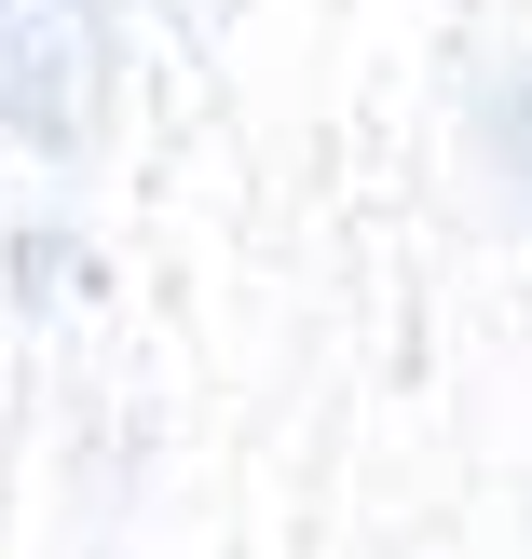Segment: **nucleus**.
Masks as SVG:
<instances>
[{
	"instance_id": "f257e3e1",
	"label": "nucleus",
	"mask_w": 532,
	"mask_h": 559,
	"mask_svg": "<svg viewBox=\"0 0 532 559\" xmlns=\"http://www.w3.org/2000/svg\"><path fill=\"white\" fill-rule=\"evenodd\" d=\"M109 96V0H0V123L27 151H82Z\"/></svg>"
},
{
	"instance_id": "f03ea898",
	"label": "nucleus",
	"mask_w": 532,
	"mask_h": 559,
	"mask_svg": "<svg viewBox=\"0 0 532 559\" xmlns=\"http://www.w3.org/2000/svg\"><path fill=\"white\" fill-rule=\"evenodd\" d=\"M519 136H532V96H519Z\"/></svg>"
}]
</instances>
